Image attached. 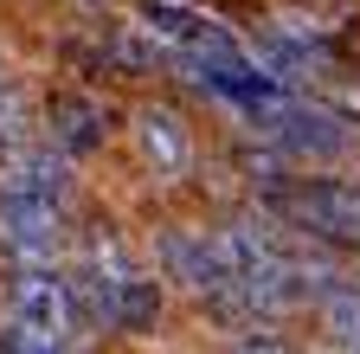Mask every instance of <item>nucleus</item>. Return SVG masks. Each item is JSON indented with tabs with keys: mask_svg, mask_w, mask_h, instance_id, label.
<instances>
[{
	"mask_svg": "<svg viewBox=\"0 0 360 354\" xmlns=\"http://www.w3.org/2000/svg\"><path fill=\"white\" fill-rule=\"evenodd\" d=\"M309 97L322 103V110H335V116H347V122L360 129V71H354V65H341V58L322 65V77L309 84Z\"/></svg>",
	"mask_w": 360,
	"mask_h": 354,
	"instance_id": "obj_11",
	"label": "nucleus"
},
{
	"mask_svg": "<svg viewBox=\"0 0 360 354\" xmlns=\"http://www.w3.org/2000/svg\"><path fill=\"white\" fill-rule=\"evenodd\" d=\"M232 354H302V348H290L283 335H264V329H251V335H238V341H232Z\"/></svg>",
	"mask_w": 360,
	"mask_h": 354,
	"instance_id": "obj_14",
	"label": "nucleus"
},
{
	"mask_svg": "<svg viewBox=\"0 0 360 354\" xmlns=\"http://www.w3.org/2000/svg\"><path fill=\"white\" fill-rule=\"evenodd\" d=\"M142 32H155L161 46H174V52H212V46H225V32L212 13H200L193 0H135V13H129Z\"/></svg>",
	"mask_w": 360,
	"mask_h": 354,
	"instance_id": "obj_8",
	"label": "nucleus"
},
{
	"mask_svg": "<svg viewBox=\"0 0 360 354\" xmlns=\"http://www.w3.org/2000/svg\"><path fill=\"white\" fill-rule=\"evenodd\" d=\"M129 142H135V155H142V167L161 174V181L193 174V129H187V116H180L174 103H142L129 116Z\"/></svg>",
	"mask_w": 360,
	"mask_h": 354,
	"instance_id": "obj_7",
	"label": "nucleus"
},
{
	"mask_svg": "<svg viewBox=\"0 0 360 354\" xmlns=\"http://www.w3.org/2000/svg\"><path fill=\"white\" fill-rule=\"evenodd\" d=\"M328 354H347V348H328Z\"/></svg>",
	"mask_w": 360,
	"mask_h": 354,
	"instance_id": "obj_18",
	"label": "nucleus"
},
{
	"mask_svg": "<svg viewBox=\"0 0 360 354\" xmlns=\"http://www.w3.org/2000/svg\"><path fill=\"white\" fill-rule=\"evenodd\" d=\"M161 303H167V290L155 284V271H135V277H122V284L110 290V316H103V329H110V335H155Z\"/></svg>",
	"mask_w": 360,
	"mask_h": 354,
	"instance_id": "obj_10",
	"label": "nucleus"
},
{
	"mask_svg": "<svg viewBox=\"0 0 360 354\" xmlns=\"http://www.w3.org/2000/svg\"><path fill=\"white\" fill-rule=\"evenodd\" d=\"M322 329H328L335 348L360 354V290H354V284H335V290L322 296Z\"/></svg>",
	"mask_w": 360,
	"mask_h": 354,
	"instance_id": "obj_12",
	"label": "nucleus"
},
{
	"mask_svg": "<svg viewBox=\"0 0 360 354\" xmlns=\"http://www.w3.org/2000/svg\"><path fill=\"white\" fill-rule=\"evenodd\" d=\"M0 187L52 200V206H71V155H58L45 136H32L26 148H13L7 161H0Z\"/></svg>",
	"mask_w": 360,
	"mask_h": 354,
	"instance_id": "obj_9",
	"label": "nucleus"
},
{
	"mask_svg": "<svg viewBox=\"0 0 360 354\" xmlns=\"http://www.w3.org/2000/svg\"><path fill=\"white\" fill-rule=\"evenodd\" d=\"M7 322H13V341L71 348V329H77L71 277L58 271V264H13V277H7Z\"/></svg>",
	"mask_w": 360,
	"mask_h": 354,
	"instance_id": "obj_3",
	"label": "nucleus"
},
{
	"mask_svg": "<svg viewBox=\"0 0 360 354\" xmlns=\"http://www.w3.org/2000/svg\"><path fill=\"white\" fill-rule=\"evenodd\" d=\"M84 7H116V0H84Z\"/></svg>",
	"mask_w": 360,
	"mask_h": 354,
	"instance_id": "obj_16",
	"label": "nucleus"
},
{
	"mask_svg": "<svg viewBox=\"0 0 360 354\" xmlns=\"http://www.w3.org/2000/svg\"><path fill=\"white\" fill-rule=\"evenodd\" d=\"M354 290H360V284H354Z\"/></svg>",
	"mask_w": 360,
	"mask_h": 354,
	"instance_id": "obj_19",
	"label": "nucleus"
},
{
	"mask_svg": "<svg viewBox=\"0 0 360 354\" xmlns=\"http://www.w3.org/2000/svg\"><path fill=\"white\" fill-rule=\"evenodd\" d=\"M65 251V206L0 187V258L7 264H58Z\"/></svg>",
	"mask_w": 360,
	"mask_h": 354,
	"instance_id": "obj_4",
	"label": "nucleus"
},
{
	"mask_svg": "<svg viewBox=\"0 0 360 354\" xmlns=\"http://www.w3.org/2000/svg\"><path fill=\"white\" fill-rule=\"evenodd\" d=\"M257 136L277 148L290 167H335V161H347L360 148V129L347 116L322 110L315 97H283L277 110L257 122Z\"/></svg>",
	"mask_w": 360,
	"mask_h": 354,
	"instance_id": "obj_2",
	"label": "nucleus"
},
{
	"mask_svg": "<svg viewBox=\"0 0 360 354\" xmlns=\"http://www.w3.org/2000/svg\"><path fill=\"white\" fill-rule=\"evenodd\" d=\"M161 271H167V284H187L200 303H219L232 290V264H225L219 232H187V226L161 232Z\"/></svg>",
	"mask_w": 360,
	"mask_h": 354,
	"instance_id": "obj_6",
	"label": "nucleus"
},
{
	"mask_svg": "<svg viewBox=\"0 0 360 354\" xmlns=\"http://www.w3.org/2000/svg\"><path fill=\"white\" fill-rule=\"evenodd\" d=\"M264 213H277L283 226H296L302 239L328 245V251H360V181H341V174L290 181L270 194Z\"/></svg>",
	"mask_w": 360,
	"mask_h": 354,
	"instance_id": "obj_1",
	"label": "nucleus"
},
{
	"mask_svg": "<svg viewBox=\"0 0 360 354\" xmlns=\"http://www.w3.org/2000/svg\"><path fill=\"white\" fill-rule=\"evenodd\" d=\"M32 136H39V129H32V116H26L20 84H7V91H0V161H7L13 148H26Z\"/></svg>",
	"mask_w": 360,
	"mask_h": 354,
	"instance_id": "obj_13",
	"label": "nucleus"
},
{
	"mask_svg": "<svg viewBox=\"0 0 360 354\" xmlns=\"http://www.w3.org/2000/svg\"><path fill=\"white\" fill-rule=\"evenodd\" d=\"M39 136L52 142L58 155L84 161V155L110 148V136H116V110H110L97 91H52V97H45V129H39Z\"/></svg>",
	"mask_w": 360,
	"mask_h": 354,
	"instance_id": "obj_5",
	"label": "nucleus"
},
{
	"mask_svg": "<svg viewBox=\"0 0 360 354\" xmlns=\"http://www.w3.org/2000/svg\"><path fill=\"white\" fill-rule=\"evenodd\" d=\"M7 354H71V348H39V341H7Z\"/></svg>",
	"mask_w": 360,
	"mask_h": 354,
	"instance_id": "obj_15",
	"label": "nucleus"
},
{
	"mask_svg": "<svg viewBox=\"0 0 360 354\" xmlns=\"http://www.w3.org/2000/svg\"><path fill=\"white\" fill-rule=\"evenodd\" d=\"M7 84H13V77H7V65H0V91H7Z\"/></svg>",
	"mask_w": 360,
	"mask_h": 354,
	"instance_id": "obj_17",
	"label": "nucleus"
}]
</instances>
